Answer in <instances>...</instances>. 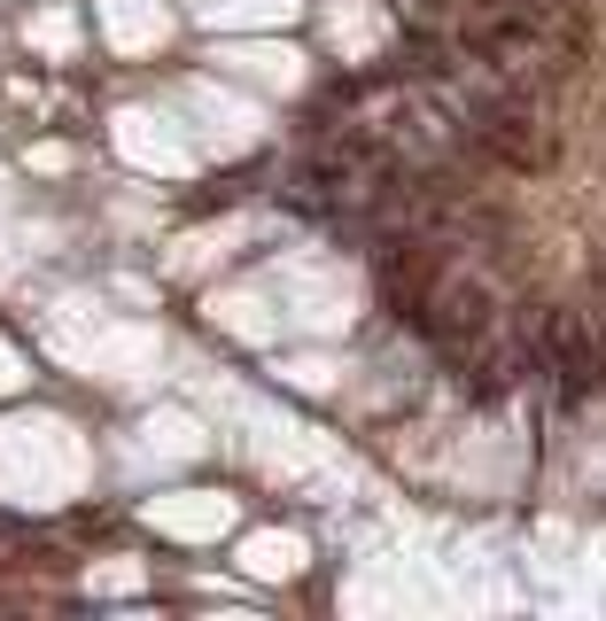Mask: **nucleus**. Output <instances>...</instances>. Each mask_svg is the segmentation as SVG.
Returning <instances> with one entry per match:
<instances>
[{
    "label": "nucleus",
    "instance_id": "1",
    "mask_svg": "<svg viewBox=\"0 0 606 621\" xmlns=\"http://www.w3.org/2000/svg\"><path fill=\"white\" fill-rule=\"evenodd\" d=\"M0 537H16V520H9V513H0Z\"/></svg>",
    "mask_w": 606,
    "mask_h": 621
}]
</instances>
